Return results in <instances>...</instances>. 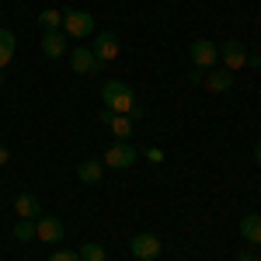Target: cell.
Wrapping results in <instances>:
<instances>
[{
	"mask_svg": "<svg viewBox=\"0 0 261 261\" xmlns=\"http://www.w3.org/2000/svg\"><path fill=\"white\" fill-rule=\"evenodd\" d=\"M101 98H105V105H108L115 115H129L133 122L143 119V105L136 101L133 87H129L125 81H105V87H101Z\"/></svg>",
	"mask_w": 261,
	"mask_h": 261,
	"instance_id": "6da1fadb",
	"label": "cell"
},
{
	"mask_svg": "<svg viewBox=\"0 0 261 261\" xmlns=\"http://www.w3.org/2000/svg\"><path fill=\"white\" fill-rule=\"evenodd\" d=\"M136 161H140V153H136V146H129V143H112V146L105 150V157H101V164L112 167V171H125V167H133Z\"/></svg>",
	"mask_w": 261,
	"mask_h": 261,
	"instance_id": "7a4b0ae2",
	"label": "cell"
},
{
	"mask_svg": "<svg viewBox=\"0 0 261 261\" xmlns=\"http://www.w3.org/2000/svg\"><path fill=\"white\" fill-rule=\"evenodd\" d=\"M220 60H223V70H230V73H237V70H244L247 66V45L237 39L223 42L220 45Z\"/></svg>",
	"mask_w": 261,
	"mask_h": 261,
	"instance_id": "3957f363",
	"label": "cell"
},
{
	"mask_svg": "<svg viewBox=\"0 0 261 261\" xmlns=\"http://www.w3.org/2000/svg\"><path fill=\"white\" fill-rule=\"evenodd\" d=\"M63 32L73 35V39H84L94 32V18L87 11H63Z\"/></svg>",
	"mask_w": 261,
	"mask_h": 261,
	"instance_id": "277c9868",
	"label": "cell"
},
{
	"mask_svg": "<svg viewBox=\"0 0 261 261\" xmlns=\"http://www.w3.org/2000/svg\"><path fill=\"white\" fill-rule=\"evenodd\" d=\"M216 60H220V45L209 39H199L192 42V66L195 70H209V66H216Z\"/></svg>",
	"mask_w": 261,
	"mask_h": 261,
	"instance_id": "5b68a950",
	"label": "cell"
},
{
	"mask_svg": "<svg viewBox=\"0 0 261 261\" xmlns=\"http://www.w3.org/2000/svg\"><path fill=\"white\" fill-rule=\"evenodd\" d=\"M129 251H133L136 261H153V258H161V241L153 233H136L129 241Z\"/></svg>",
	"mask_w": 261,
	"mask_h": 261,
	"instance_id": "8992f818",
	"label": "cell"
},
{
	"mask_svg": "<svg viewBox=\"0 0 261 261\" xmlns=\"http://www.w3.org/2000/svg\"><path fill=\"white\" fill-rule=\"evenodd\" d=\"M63 233H66V230H63V223L56 220V216H39V220H35V237H39V241L60 244Z\"/></svg>",
	"mask_w": 261,
	"mask_h": 261,
	"instance_id": "52a82bcc",
	"label": "cell"
},
{
	"mask_svg": "<svg viewBox=\"0 0 261 261\" xmlns=\"http://www.w3.org/2000/svg\"><path fill=\"white\" fill-rule=\"evenodd\" d=\"M70 66H73V73H98L101 63L94 56V49H70Z\"/></svg>",
	"mask_w": 261,
	"mask_h": 261,
	"instance_id": "ba28073f",
	"label": "cell"
},
{
	"mask_svg": "<svg viewBox=\"0 0 261 261\" xmlns=\"http://www.w3.org/2000/svg\"><path fill=\"white\" fill-rule=\"evenodd\" d=\"M91 49H94V56H98V63L105 66V63H112L115 56H119V39H115L112 32H101L98 39H94V45H91Z\"/></svg>",
	"mask_w": 261,
	"mask_h": 261,
	"instance_id": "9c48e42d",
	"label": "cell"
},
{
	"mask_svg": "<svg viewBox=\"0 0 261 261\" xmlns=\"http://www.w3.org/2000/svg\"><path fill=\"white\" fill-rule=\"evenodd\" d=\"M14 213H18L21 220H39L42 205H39V199H35L32 192H21L18 199H14Z\"/></svg>",
	"mask_w": 261,
	"mask_h": 261,
	"instance_id": "30bf717a",
	"label": "cell"
},
{
	"mask_svg": "<svg viewBox=\"0 0 261 261\" xmlns=\"http://www.w3.org/2000/svg\"><path fill=\"white\" fill-rule=\"evenodd\" d=\"M42 53H45L49 60H60L63 53H66V32H45V39H42Z\"/></svg>",
	"mask_w": 261,
	"mask_h": 261,
	"instance_id": "8fae6325",
	"label": "cell"
},
{
	"mask_svg": "<svg viewBox=\"0 0 261 261\" xmlns=\"http://www.w3.org/2000/svg\"><path fill=\"white\" fill-rule=\"evenodd\" d=\"M202 84H205L213 94H226V91L233 87V73H230V70H213L209 77H202Z\"/></svg>",
	"mask_w": 261,
	"mask_h": 261,
	"instance_id": "7c38bea8",
	"label": "cell"
},
{
	"mask_svg": "<svg viewBox=\"0 0 261 261\" xmlns=\"http://www.w3.org/2000/svg\"><path fill=\"white\" fill-rule=\"evenodd\" d=\"M241 237L247 244H261V216L258 213H247L241 220Z\"/></svg>",
	"mask_w": 261,
	"mask_h": 261,
	"instance_id": "4fadbf2b",
	"label": "cell"
},
{
	"mask_svg": "<svg viewBox=\"0 0 261 261\" xmlns=\"http://www.w3.org/2000/svg\"><path fill=\"white\" fill-rule=\"evenodd\" d=\"M101 174H105V164L101 161H84L81 167H77V178H81L84 185H98Z\"/></svg>",
	"mask_w": 261,
	"mask_h": 261,
	"instance_id": "5bb4252c",
	"label": "cell"
},
{
	"mask_svg": "<svg viewBox=\"0 0 261 261\" xmlns=\"http://www.w3.org/2000/svg\"><path fill=\"white\" fill-rule=\"evenodd\" d=\"M14 49H18V42H14V35H11L7 28H0V70H4L7 63L14 60Z\"/></svg>",
	"mask_w": 261,
	"mask_h": 261,
	"instance_id": "9a60e30c",
	"label": "cell"
},
{
	"mask_svg": "<svg viewBox=\"0 0 261 261\" xmlns=\"http://www.w3.org/2000/svg\"><path fill=\"white\" fill-rule=\"evenodd\" d=\"M108 125H112V133H115V140H119V143H125L129 136H133V125H136V122L129 119V115H115V119L108 122Z\"/></svg>",
	"mask_w": 261,
	"mask_h": 261,
	"instance_id": "2e32d148",
	"label": "cell"
},
{
	"mask_svg": "<svg viewBox=\"0 0 261 261\" xmlns=\"http://www.w3.org/2000/svg\"><path fill=\"white\" fill-rule=\"evenodd\" d=\"M39 24H42V32H60V28H63V11L45 7V11L39 14Z\"/></svg>",
	"mask_w": 261,
	"mask_h": 261,
	"instance_id": "e0dca14e",
	"label": "cell"
},
{
	"mask_svg": "<svg viewBox=\"0 0 261 261\" xmlns=\"http://www.w3.org/2000/svg\"><path fill=\"white\" fill-rule=\"evenodd\" d=\"M14 237H18L21 244L35 241V220H18L14 223Z\"/></svg>",
	"mask_w": 261,
	"mask_h": 261,
	"instance_id": "ac0fdd59",
	"label": "cell"
},
{
	"mask_svg": "<svg viewBox=\"0 0 261 261\" xmlns=\"http://www.w3.org/2000/svg\"><path fill=\"white\" fill-rule=\"evenodd\" d=\"M77 254H81V261H108V254H105L101 244H84Z\"/></svg>",
	"mask_w": 261,
	"mask_h": 261,
	"instance_id": "d6986e66",
	"label": "cell"
},
{
	"mask_svg": "<svg viewBox=\"0 0 261 261\" xmlns=\"http://www.w3.org/2000/svg\"><path fill=\"white\" fill-rule=\"evenodd\" d=\"M49 261H81V254H77V251H56Z\"/></svg>",
	"mask_w": 261,
	"mask_h": 261,
	"instance_id": "ffe728a7",
	"label": "cell"
},
{
	"mask_svg": "<svg viewBox=\"0 0 261 261\" xmlns=\"http://www.w3.org/2000/svg\"><path fill=\"white\" fill-rule=\"evenodd\" d=\"M237 261H261V258L254 254V251H241V258H237Z\"/></svg>",
	"mask_w": 261,
	"mask_h": 261,
	"instance_id": "44dd1931",
	"label": "cell"
},
{
	"mask_svg": "<svg viewBox=\"0 0 261 261\" xmlns=\"http://www.w3.org/2000/svg\"><path fill=\"white\" fill-rule=\"evenodd\" d=\"M7 161H11V153H7V146H0V167H4Z\"/></svg>",
	"mask_w": 261,
	"mask_h": 261,
	"instance_id": "7402d4cb",
	"label": "cell"
},
{
	"mask_svg": "<svg viewBox=\"0 0 261 261\" xmlns=\"http://www.w3.org/2000/svg\"><path fill=\"white\" fill-rule=\"evenodd\" d=\"M254 161L261 164V143H258V146H254Z\"/></svg>",
	"mask_w": 261,
	"mask_h": 261,
	"instance_id": "603a6c76",
	"label": "cell"
},
{
	"mask_svg": "<svg viewBox=\"0 0 261 261\" xmlns=\"http://www.w3.org/2000/svg\"><path fill=\"white\" fill-rule=\"evenodd\" d=\"M0 84H4V70H0Z\"/></svg>",
	"mask_w": 261,
	"mask_h": 261,
	"instance_id": "cb8c5ba5",
	"label": "cell"
}]
</instances>
